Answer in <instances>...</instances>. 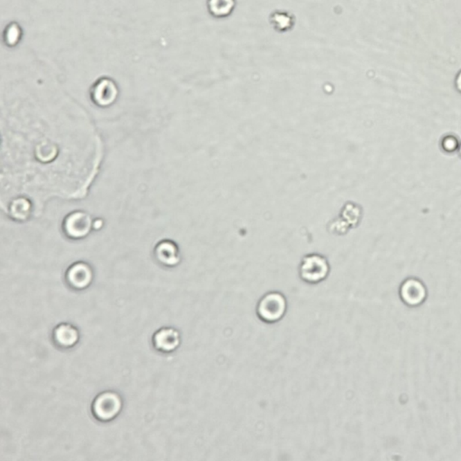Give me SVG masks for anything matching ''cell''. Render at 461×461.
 Returning a JSON list of instances; mask_svg holds the SVG:
<instances>
[{"mask_svg": "<svg viewBox=\"0 0 461 461\" xmlns=\"http://www.w3.org/2000/svg\"><path fill=\"white\" fill-rule=\"evenodd\" d=\"M8 116V197L43 205L79 199L100 166V140L87 116Z\"/></svg>", "mask_w": 461, "mask_h": 461, "instance_id": "6da1fadb", "label": "cell"}, {"mask_svg": "<svg viewBox=\"0 0 461 461\" xmlns=\"http://www.w3.org/2000/svg\"><path fill=\"white\" fill-rule=\"evenodd\" d=\"M124 408V400L121 395L114 390H105L93 400L91 413L93 417L100 423H109L118 417Z\"/></svg>", "mask_w": 461, "mask_h": 461, "instance_id": "7a4b0ae2", "label": "cell"}, {"mask_svg": "<svg viewBox=\"0 0 461 461\" xmlns=\"http://www.w3.org/2000/svg\"><path fill=\"white\" fill-rule=\"evenodd\" d=\"M331 272L329 260L323 254L308 253L299 263L298 274L302 281L316 285L325 281Z\"/></svg>", "mask_w": 461, "mask_h": 461, "instance_id": "3957f363", "label": "cell"}, {"mask_svg": "<svg viewBox=\"0 0 461 461\" xmlns=\"http://www.w3.org/2000/svg\"><path fill=\"white\" fill-rule=\"evenodd\" d=\"M287 311V300L285 295L278 291L266 293L260 299L256 307L257 316L260 321L267 325L281 321Z\"/></svg>", "mask_w": 461, "mask_h": 461, "instance_id": "277c9868", "label": "cell"}, {"mask_svg": "<svg viewBox=\"0 0 461 461\" xmlns=\"http://www.w3.org/2000/svg\"><path fill=\"white\" fill-rule=\"evenodd\" d=\"M65 280L71 289L82 291L92 285L94 271L87 262H75L66 271Z\"/></svg>", "mask_w": 461, "mask_h": 461, "instance_id": "5b68a950", "label": "cell"}, {"mask_svg": "<svg viewBox=\"0 0 461 461\" xmlns=\"http://www.w3.org/2000/svg\"><path fill=\"white\" fill-rule=\"evenodd\" d=\"M152 343L158 352L163 354L175 352L181 347V332L172 326L161 327L152 335Z\"/></svg>", "mask_w": 461, "mask_h": 461, "instance_id": "8992f818", "label": "cell"}, {"mask_svg": "<svg viewBox=\"0 0 461 461\" xmlns=\"http://www.w3.org/2000/svg\"><path fill=\"white\" fill-rule=\"evenodd\" d=\"M118 95V85L110 78L103 77L94 83L91 89L93 101L98 106H109Z\"/></svg>", "mask_w": 461, "mask_h": 461, "instance_id": "52a82bcc", "label": "cell"}, {"mask_svg": "<svg viewBox=\"0 0 461 461\" xmlns=\"http://www.w3.org/2000/svg\"><path fill=\"white\" fill-rule=\"evenodd\" d=\"M52 337L57 347L69 350L74 348L80 343V332L73 323H61L53 329Z\"/></svg>", "mask_w": 461, "mask_h": 461, "instance_id": "ba28073f", "label": "cell"}, {"mask_svg": "<svg viewBox=\"0 0 461 461\" xmlns=\"http://www.w3.org/2000/svg\"><path fill=\"white\" fill-rule=\"evenodd\" d=\"M91 230V219L82 212H75L64 221V232L71 238L79 239L88 235Z\"/></svg>", "mask_w": 461, "mask_h": 461, "instance_id": "9c48e42d", "label": "cell"}, {"mask_svg": "<svg viewBox=\"0 0 461 461\" xmlns=\"http://www.w3.org/2000/svg\"><path fill=\"white\" fill-rule=\"evenodd\" d=\"M158 262L166 267H175L181 262V254L178 246L172 242H163L155 250Z\"/></svg>", "mask_w": 461, "mask_h": 461, "instance_id": "30bf717a", "label": "cell"}, {"mask_svg": "<svg viewBox=\"0 0 461 461\" xmlns=\"http://www.w3.org/2000/svg\"><path fill=\"white\" fill-rule=\"evenodd\" d=\"M235 0H208L206 3L209 14L217 19L230 16L235 10Z\"/></svg>", "mask_w": 461, "mask_h": 461, "instance_id": "8fae6325", "label": "cell"}, {"mask_svg": "<svg viewBox=\"0 0 461 461\" xmlns=\"http://www.w3.org/2000/svg\"><path fill=\"white\" fill-rule=\"evenodd\" d=\"M269 20H271L272 28L278 32L289 31L293 28L295 24L294 16L286 11H275L271 14Z\"/></svg>", "mask_w": 461, "mask_h": 461, "instance_id": "7c38bea8", "label": "cell"}, {"mask_svg": "<svg viewBox=\"0 0 461 461\" xmlns=\"http://www.w3.org/2000/svg\"><path fill=\"white\" fill-rule=\"evenodd\" d=\"M23 37V30L19 23L11 22L8 24L3 33V39L6 46L8 47L17 46Z\"/></svg>", "mask_w": 461, "mask_h": 461, "instance_id": "4fadbf2b", "label": "cell"}, {"mask_svg": "<svg viewBox=\"0 0 461 461\" xmlns=\"http://www.w3.org/2000/svg\"><path fill=\"white\" fill-rule=\"evenodd\" d=\"M343 217L350 226H357L362 217V209L360 206L354 203H347L343 208Z\"/></svg>", "mask_w": 461, "mask_h": 461, "instance_id": "5bb4252c", "label": "cell"}, {"mask_svg": "<svg viewBox=\"0 0 461 461\" xmlns=\"http://www.w3.org/2000/svg\"><path fill=\"white\" fill-rule=\"evenodd\" d=\"M460 145V140L453 134H448L442 141V148L448 154L457 152Z\"/></svg>", "mask_w": 461, "mask_h": 461, "instance_id": "9a60e30c", "label": "cell"}, {"mask_svg": "<svg viewBox=\"0 0 461 461\" xmlns=\"http://www.w3.org/2000/svg\"><path fill=\"white\" fill-rule=\"evenodd\" d=\"M455 87H456L457 91L461 94V71L458 73L456 79H455Z\"/></svg>", "mask_w": 461, "mask_h": 461, "instance_id": "2e32d148", "label": "cell"}, {"mask_svg": "<svg viewBox=\"0 0 461 461\" xmlns=\"http://www.w3.org/2000/svg\"><path fill=\"white\" fill-rule=\"evenodd\" d=\"M458 152H459V154H460V157H461V142H460L459 150H458Z\"/></svg>", "mask_w": 461, "mask_h": 461, "instance_id": "e0dca14e", "label": "cell"}]
</instances>
